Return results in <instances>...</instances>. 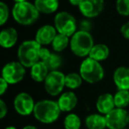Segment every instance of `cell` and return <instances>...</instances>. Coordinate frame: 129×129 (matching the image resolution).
<instances>
[{
  "mask_svg": "<svg viewBox=\"0 0 129 129\" xmlns=\"http://www.w3.org/2000/svg\"><path fill=\"white\" fill-rule=\"evenodd\" d=\"M61 110L57 102L52 100H42L36 104L34 109L35 118L43 124H51L59 118Z\"/></svg>",
  "mask_w": 129,
  "mask_h": 129,
  "instance_id": "obj_1",
  "label": "cell"
},
{
  "mask_svg": "<svg viewBox=\"0 0 129 129\" xmlns=\"http://www.w3.org/2000/svg\"><path fill=\"white\" fill-rule=\"evenodd\" d=\"M12 14L17 23L23 26H29L38 20L40 13L34 4L26 1L16 3L12 10Z\"/></svg>",
  "mask_w": 129,
  "mask_h": 129,
  "instance_id": "obj_2",
  "label": "cell"
},
{
  "mask_svg": "<svg viewBox=\"0 0 129 129\" xmlns=\"http://www.w3.org/2000/svg\"><path fill=\"white\" fill-rule=\"evenodd\" d=\"M42 46L36 40H27L20 45L17 51L19 62L25 67H32L40 61V50Z\"/></svg>",
  "mask_w": 129,
  "mask_h": 129,
  "instance_id": "obj_3",
  "label": "cell"
},
{
  "mask_svg": "<svg viewBox=\"0 0 129 129\" xmlns=\"http://www.w3.org/2000/svg\"><path fill=\"white\" fill-rule=\"evenodd\" d=\"M94 45V39L88 31L78 30L70 40L71 50L79 57H88Z\"/></svg>",
  "mask_w": 129,
  "mask_h": 129,
  "instance_id": "obj_4",
  "label": "cell"
},
{
  "mask_svg": "<svg viewBox=\"0 0 129 129\" xmlns=\"http://www.w3.org/2000/svg\"><path fill=\"white\" fill-rule=\"evenodd\" d=\"M79 74H81L83 81L90 84L99 82L104 77V67H102L100 62L94 60L89 57H86L81 62Z\"/></svg>",
  "mask_w": 129,
  "mask_h": 129,
  "instance_id": "obj_5",
  "label": "cell"
},
{
  "mask_svg": "<svg viewBox=\"0 0 129 129\" xmlns=\"http://www.w3.org/2000/svg\"><path fill=\"white\" fill-rule=\"evenodd\" d=\"M54 27L58 34L72 37L77 32V21L68 12H60L54 18Z\"/></svg>",
  "mask_w": 129,
  "mask_h": 129,
  "instance_id": "obj_6",
  "label": "cell"
},
{
  "mask_svg": "<svg viewBox=\"0 0 129 129\" xmlns=\"http://www.w3.org/2000/svg\"><path fill=\"white\" fill-rule=\"evenodd\" d=\"M43 82L45 91L51 96H56L66 87V75L58 70L50 71Z\"/></svg>",
  "mask_w": 129,
  "mask_h": 129,
  "instance_id": "obj_7",
  "label": "cell"
},
{
  "mask_svg": "<svg viewBox=\"0 0 129 129\" xmlns=\"http://www.w3.org/2000/svg\"><path fill=\"white\" fill-rule=\"evenodd\" d=\"M26 67L19 61H12L4 66L2 69V78L9 84H17L24 79Z\"/></svg>",
  "mask_w": 129,
  "mask_h": 129,
  "instance_id": "obj_8",
  "label": "cell"
},
{
  "mask_svg": "<svg viewBox=\"0 0 129 129\" xmlns=\"http://www.w3.org/2000/svg\"><path fill=\"white\" fill-rule=\"evenodd\" d=\"M106 125L109 129H125L129 124L128 112L125 109L115 108L105 115Z\"/></svg>",
  "mask_w": 129,
  "mask_h": 129,
  "instance_id": "obj_9",
  "label": "cell"
},
{
  "mask_svg": "<svg viewBox=\"0 0 129 129\" xmlns=\"http://www.w3.org/2000/svg\"><path fill=\"white\" fill-rule=\"evenodd\" d=\"M14 109L21 116H27L34 112L35 104L33 97L26 92L19 93L13 101Z\"/></svg>",
  "mask_w": 129,
  "mask_h": 129,
  "instance_id": "obj_10",
  "label": "cell"
},
{
  "mask_svg": "<svg viewBox=\"0 0 129 129\" xmlns=\"http://www.w3.org/2000/svg\"><path fill=\"white\" fill-rule=\"evenodd\" d=\"M104 7V0H81L79 10L85 18L92 19L98 16Z\"/></svg>",
  "mask_w": 129,
  "mask_h": 129,
  "instance_id": "obj_11",
  "label": "cell"
},
{
  "mask_svg": "<svg viewBox=\"0 0 129 129\" xmlns=\"http://www.w3.org/2000/svg\"><path fill=\"white\" fill-rule=\"evenodd\" d=\"M40 61H43L46 64L50 72L57 70L63 62L60 55L50 51V50L45 47H42L40 50Z\"/></svg>",
  "mask_w": 129,
  "mask_h": 129,
  "instance_id": "obj_12",
  "label": "cell"
},
{
  "mask_svg": "<svg viewBox=\"0 0 129 129\" xmlns=\"http://www.w3.org/2000/svg\"><path fill=\"white\" fill-rule=\"evenodd\" d=\"M57 29L54 26L51 25H43L36 31V41L41 46L43 45L51 44L54 38L57 36Z\"/></svg>",
  "mask_w": 129,
  "mask_h": 129,
  "instance_id": "obj_13",
  "label": "cell"
},
{
  "mask_svg": "<svg viewBox=\"0 0 129 129\" xmlns=\"http://www.w3.org/2000/svg\"><path fill=\"white\" fill-rule=\"evenodd\" d=\"M95 107L98 112L102 115H107L116 108L114 103V95L110 93H104L99 95L96 100Z\"/></svg>",
  "mask_w": 129,
  "mask_h": 129,
  "instance_id": "obj_14",
  "label": "cell"
},
{
  "mask_svg": "<svg viewBox=\"0 0 129 129\" xmlns=\"http://www.w3.org/2000/svg\"><path fill=\"white\" fill-rule=\"evenodd\" d=\"M113 81L118 90H129V68L119 67L114 71Z\"/></svg>",
  "mask_w": 129,
  "mask_h": 129,
  "instance_id": "obj_15",
  "label": "cell"
},
{
  "mask_svg": "<svg viewBox=\"0 0 129 129\" xmlns=\"http://www.w3.org/2000/svg\"><path fill=\"white\" fill-rule=\"evenodd\" d=\"M77 95L73 91L64 92L57 100V104H58L61 111H64V112L73 111L77 105Z\"/></svg>",
  "mask_w": 129,
  "mask_h": 129,
  "instance_id": "obj_16",
  "label": "cell"
},
{
  "mask_svg": "<svg viewBox=\"0 0 129 129\" xmlns=\"http://www.w3.org/2000/svg\"><path fill=\"white\" fill-rule=\"evenodd\" d=\"M18 33L13 27H6L0 32V45L5 49H10L16 44Z\"/></svg>",
  "mask_w": 129,
  "mask_h": 129,
  "instance_id": "obj_17",
  "label": "cell"
},
{
  "mask_svg": "<svg viewBox=\"0 0 129 129\" xmlns=\"http://www.w3.org/2000/svg\"><path fill=\"white\" fill-rule=\"evenodd\" d=\"M49 73H50V70L46 64L43 61H39L31 67L30 76L36 82H43L45 81Z\"/></svg>",
  "mask_w": 129,
  "mask_h": 129,
  "instance_id": "obj_18",
  "label": "cell"
},
{
  "mask_svg": "<svg viewBox=\"0 0 129 129\" xmlns=\"http://www.w3.org/2000/svg\"><path fill=\"white\" fill-rule=\"evenodd\" d=\"M34 5L43 14H50L58 9V0H35Z\"/></svg>",
  "mask_w": 129,
  "mask_h": 129,
  "instance_id": "obj_19",
  "label": "cell"
},
{
  "mask_svg": "<svg viewBox=\"0 0 129 129\" xmlns=\"http://www.w3.org/2000/svg\"><path fill=\"white\" fill-rule=\"evenodd\" d=\"M85 124L88 129H105L106 125L105 116L102 114H90L85 119Z\"/></svg>",
  "mask_w": 129,
  "mask_h": 129,
  "instance_id": "obj_20",
  "label": "cell"
},
{
  "mask_svg": "<svg viewBox=\"0 0 129 129\" xmlns=\"http://www.w3.org/2000/svg\"><path fill=\"white\" fill-rule=\"evenodd\" d=\"M109 55H110L109 47L106 44H104V43H98V44H95L93 46L92 50H90L88 57L90 58L94 59V60L101 62V61H104L105 59H107Z\"/></svg>",
  "mask_w": 129,
  "mask_h": 129,
  "instance_id": "obj_21",
  "label": "cell"
},
{
  "mask_svg": "<svg viewBox=\"0 0 129 129\" xmlns=\"http://www.w3.org/2000/svg\"><path fill=\"white\" fill-rule=\"evenodd\" d=\"M69 38H70L69 36L57 33V35L54 38L51 43L52 49L54 50V51L57 53L64 51L68 47V45H70V39Z\"/></svg>",
  "mask_w": 129,
  "mask_h": 129,
  "instance_id": "obj_22",
  "label": "cell"
},
{
  "mask_svg": "<svg viewBox=\"0 0 129 129\" xmlns=\"http://www.w3.org/2000/svg\"><path fill=\"white\" fill-rule=\"evenodd\" d=\"M116 108L125 109L129 105V90H118L114 95Z\"/></svg>",
  "mask_w": 129,
  "mask_h": 129,
  "instance_id": "obj_23",
  "label": "cell"
},
{
  "mask_svg": "<svg viewBox=\"0 0 129 129\" xmlns=\"http://www.w3.org/2000/svg\"><path fill=\"white\" fill-rule=\"evenodd\" d=\"M83 79L81 74L76 73H71L66 75V87L70 89H76L82 84Z\"/></svg>",
  "mask_w": 129,
  "mask_h": 129,
  "instance_id": "obj_24",
  "label": "cell"
},
{
  "mask_svg": "<svg viewBox=\"0 0 129 129\" xmlns=\"http://www.w3.org/2000/svg\"><path fill=\"white\" fill-rule=\"evenodd\" d=\"M81 125V118L74 113H70L64 118V126L66 129H80Z\"/></svg>",
  "mask_w": 129,
  "mask_h": 129,
  "instance_id": "obj_25",
  "label": "cell"
},
{
  "mask_svg": "<svg viewBox=\"0 0 129 129\" xmlns=\"http://www.w3.org/2000/svg\"><path fill=\"white\" fill-rule=\"evenodd\" d=\"M116 10L121 16H129V0H117Z\"/></svg>",
  "mask_w": 129,
  "mask_h": 129,
  "instance_id": "obj_26",
  "label": "cell"
},
{
  "mask_svg": "<svg viewBox=\"0 0 129 129\" xmlns=\"http://www.w3.org/2000/svg\"><path fill=\"white\" fill-rule=\"evenodd\" d=\"M9 8L4 2L0 3V25L4 26L9 19Z\"/></svg>",
  "mask_w": 129,
  "mask_h": 129,
  "instance_id": "obj_27",
  "label": "cell"
},
{
  "mask_svg": "<svg viewBox=\"0 0 129 129\" xmlns=\"http://www.w3.org/2000/svg\"><path fill=\"white\" fill-rule=\"evenodd\" d=\"M120 33L125 39L129 40V21L125 22L120 27Z\"/></svg>",
  "mask_w": 129,
  "mask_h": 129,
  "instance_id": "obj_28",
  "label": "cell"
},
{
  "mask_svg": "<svg viewBox=\"0 0 129 129\" xmlns=\"http://www.w3.org/2000/svg\"><path fill=\"white\" fill-rule=\"evenodd\" d=\"M7 114V106L3 99L0 100V118H4Z\"/></svg>",
  "mask_w": 129,
  "mask_h": 129,
  "instance_id": "obj_29",
  "label": "cell"
},
{
  "mask_svg": "<svg viewBox=\"0 0 129 129\" xmlns=\"http://www.w3.org/2000/svg\"><path fill=\"white\" fill-rule=\"evenodd\" d=\"M8 85H9V83L1 77V79H0V95H3L6 93V91L8 88Z\"/></svg>",
  "mask_w": 129,
  "mask_h": 129,
  "instance_id": "obj_30",
  "label": "cell"
},
{
  "mask_svg": "<svg viewBox=\"0 0 129 129\" xmlns=\"http://www.w3.org/2000/svg\"><path fill=\"white\" fill-rule=\"evenodd\" d=\"M81 0H69V3H70L72 6H78L79 7L80 4H81Z\"/></svg>",
  "mask_w": 129,
  "mask_h": 129,
  "instance_id": "obj_31",
  "label": "cell"
},
{
  "mask_svg": "<svg viewBox=\"0 0 129 129\" xmlns=\"http://www.w3.org/2000/svg\"><path fill=\"white\" fill-rule=\"evenodd\" d=\"M22 129H37V127H36L35 125H26Z\"/></svg>",
  "mask_w": 129,
  "mask_h": 129,
  "instance_id": "obj_32",
  "label": "cell"
},
{
  "mask_svg": "<svg viewBox=\"0 0 129 129\" xmlns=\"http://www.w3.org/2000/svg\"><path fill=\"white\" fill-rule=\"evenodd\" d=\"M15 2V4L16 3H22V2H26V1H27V0H13Z\"/></svg>",
  "mask_w": 129,
  "mask_h": 129,
  "instance_id": "obj_33",
  "label": "cell"
},
{
  "mask_svg": "<svg viewBox=\"0 0 129 129\" xmlns=\"http://www.w3.org/2000/svg\"><path fill=\"white\" fill-rule=\"evenodd\" d=\"M5 129H17L16 127H14V126H7V127H6Z\"/></svg>",
  "mask_w": 129,
  "mask_h": 129,
  "instance_id": "obj_34",
  "label": "cell"
},
{
  "mask_svg": "<svg viewBox=\"0 0 129 129\" xmlns=\"http://www.w3.org/2000/svg\"><path fill=\"white\" fill-rule=\"evenodd\" d=\"M128 116H129V112H128Z\"/></svg>",
  "mask_w": 129,
  "mask_h": 129,
  "instance_id": "obj_35",
  "label": "cell"
},
{
  "mask_svg": "<svg viewBox=\"0 0 129 129\" xmlns=\"http://www.w3.org/2000/svg\"><path fill=\"white\" fill-rule=\"evenodd\" d=\"M125 129H126V128H125Z\"/></svg>",
  "mask_w": 129,
  "mask_h": 129,
  "instance_id": "obj_36",
  "label": "cell"
}]
</instances>
